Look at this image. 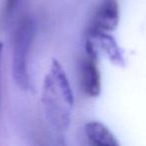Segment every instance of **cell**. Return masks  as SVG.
<instances>
[{
	"label": "cell",
	"mask_w": 146,
	"mask_h": 146,
	"mask_svg": "<svg viewBox=\"0 0 146 146\" xmlns=\"http://www.w3.org/2000/svg\"><path fill=\"white\" fill-rule=\"evenodd\" d=\"M33 25L29 18H22L17 24L12 39V73L17 86L27 90L30 86L28 54L32 42Z\"/></svg>",
	"instance_id": "obj_1"
},
{
	"label": "cell",
	"mask_w": 146,
	"mask_h": 146,
	"mask_svg": "<svg viewBox=\"0 0 146 146\" xmlns=\"http://www.w3.org/2000/svg\"><path fill=\"white\" fill-rule=\"evenodd\" d=\"M42 104L49 125L56 131H65L70 124L73 105L57 86L50 73L45 76L43 83Z\"/></svg>",
	"instance_id": "obj_2"
},
{
	"label": "cell",
	"mask_w": 146,
	"mask_h": 146,
	"mask_svg": "<svg viewBox=\"0 0 146 146\" xmlns=\"http://www.w3.org/2000/svg\"><path fill=\"white\" fill-rule=\"evenodd\" d=\"M80 77L83 91L90 97H97L101 92V75L98 68L97 51L93 39L88 36L84 44Z\"/></svg>",
	"instance_id": "obj_3"
},
{
	"label": "cell",
	"mask_w": 146,
	"mask_h": 146,
	"mask_svg": "<svg viewBox=\"0 0 146 146\" xmlns=\"http://www.w3.org/2000/svg\"><path fill=\"white\" fill-rule=\"evenodd\" d=\"M119 23V5L117 0H103L98 6L88 28V37L101 32L115 30Z\"/></svg>",
	"instance_id": "obj_4"
},
{
	"label": "cell",
	"mask_w": 146,
	"mask_h": 146,
	"mask_svg": "<svg viewBox=\"0 0 146 146\" xmlns=\"http://www.w3.org/2000/svg\"><path fill=\"white\" fill-rule=\"evenodd\" d=\"M85 135L91 145L94 146H119L115 136L104 124L98 121H90L84 127Z\"/></svg>",
	"instance_id": "obj_5"
},
{
	"label": "cell",
	"mask_w": 146,
	"mask_h": 146,
	"mask_svg": "<svg viewBox=\"0 0 146 146\" xmlns=\"http://www.w3.org/2000/svg\"><path fill=\"white\" fill-rule=\"evenodd\" d=\"M91 38L93 40H97L100 48L107 54L112 63H114L117 66L125 65V59H124V55L122 53L121 48L112 35H110L108 32H101Z\"/></svg>",
	"instance_id": "obj_6"
},
{
	"label": "cell",
	"mask_w": 146,
	"mask_h": 146,
	"mask_svg": "<svg viewBox=\"0 0 146 146\" xmlns=\"http://www.w3.org/2000/svg\"><path fill=\"white\" fill-rule=\"evenodd\" d=\"M49 73L51 74V76H52L55 83L57 84V86L62 90L64 95L66 96L67 100L73 105L74 104V95H73V91L71 89L70 83H69L68 78H67L66 74H65L64 69L62 68L60 63L57 60H55V59L52 60L50 72Z\"/></svg>",
	"instance_id": "obj_7"
},
{
	"label": "cell",
	"mask_w": 146,
	"mask_h": 146,
	"mask_svg": "<svg viewBox=\"0 0 146 146\" xmlns=\"http://www.w3.org/2000/svg\"><path fill=\"white\" fill-rule=\"evenodd\" d=\"M17 2H18V0H5L4 7H3V10H2V20L3 21H6L7 19L11 16L13 10H14L15 7H16Z\"/></svg>",
	"instance_id": "obj_8"
},
{
	"label": "cell",
	"mask_w": 146,
	"mask_h": 146,
	"mask_svg": "<svg viewBox=\"0 0 146 146\" xmlns=\"http://www.w3.org/2000/svg\"><path fill=\"white\" fill-rule=\"evenodd\" d=\"M2 48H3V44L0 42V55H1V52H2Z\"/></svg>",
	"instance_id": "obj_9"
}]
</instances>
